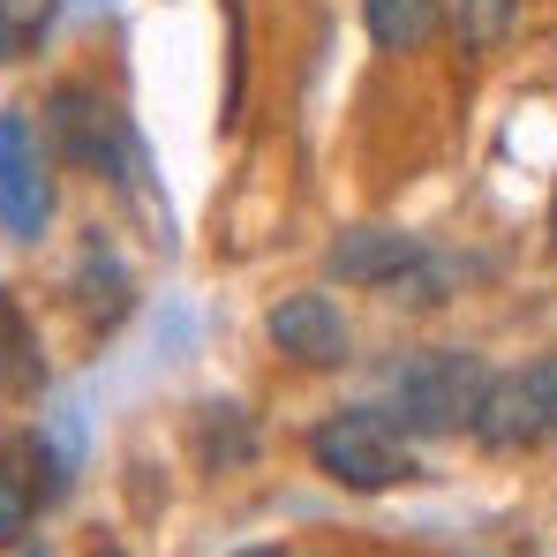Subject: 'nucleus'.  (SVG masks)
Masks as SVG:
<instances>
[{"label": "nucleus", "mask_w": 557, "mask_h": 557, "mask_svg": "<svg viewBox=\"0 0 557 557\" xmlns=\"http://www.w3.org/2000/svg\"><path fill=\"white\" fill-rule=\"evenodd\" d=\"M482 355H467V347H430V355H407L399 370H392V414H399V430L407 437H453L474 422V407H482Z\"/></svg>", "instance_id": "1"}, {"label": "nucleus", "mask_w": 557, "mask_h": 557, "mask_svg": "<svg viewBox=\"0 0 557 557\" xmlns=\"http://www.w3.org/2000/svg\"><path fill=\"white\" fill-rule=\"evenodd\" d=\"M309 460H317V474H332L339 490H399V482H414L407 430L392 414H376V407H347V414L317 422L309 430Z\"/></svg>", "instance_id": "2"}, {"label": "nucleus", "mask_w": 557, "mask_h": 557, "mask_svg": "<svg viewBox=\"0 0 557 557\" xmlns=\"http://www.w3.org/2000/svg\"><path fill=\"white\" fill-rule=\"evenodd\" d=\"M38 136H46L53 159H69V166L91 174V182H121L128 159H136L121 113H113L91 84H53V91H46V113H38Z\"/></svg>", "instance_id": "3"}, {"label": "nucleus", "mask_w": 557, "mask_h": 557, "mask_svg": "<svg viewBox=\"0 0 557 557\" xmlns=\"http://www.w3.org/2000/svg\"><path fill=\"white\" fill-rule=\"evenodd\" d=\"M467 430H474L482 453H528V445H543L557 430V355H535L520 370L490 376Z\"/></svg>", "instance_id": "4"}, {"label": "nucleus", "mask_w": 557, "mask_h": 557, "mask_svg": "<svg viewBox=\"0 0 557 557\" xmlns=\"http://www.w3.org/2000/svg\"><path fill=\"white\" fill-rule=\"evenodd\" d=\"M53 219V151L23 113H0V234L38 242Z\"/></svg>", "instance_id": "5"}, {"label": "nucleus", "mask_w": 557, "mask_h": 557, "mask_svg": "<svg viewBox=\"0 0 557 557\" xmlns=\"http://www.w3.org/2000/svg\"><path fill=\"white\" fill-rule=\"evenodd\" d=\"M264 332H272L278 355L301 362V370H339L347 362V317H339L332 294H286L264 317Z\"/></svg>", "instance_id": "6"}, {"label": "nucleus", "mask_w": 557, "mask_h": 557, "mask_svg": "<svg viewBox=\"0 0 557 557\" xmlns=\"http://www.w3.org/2000/svg\"><path fill=\"white\" fill-rule=\"evenodd\" d=\"M422 249H430V242H414V234H399V226H355V234H339V242L324 249V272L339 278V286H392Z\"/></svg>", "instance_id": "7"}, {"label": "nucleus", "mask_w": 557, "mask_h": 557, "mask_svg": "<svg viewBox=\"0 0 557 557\" xmlns=\"http://www.w3.org/2000/svg\"><path fill=\"white\" fill-rule=\"evenodd\" d=\"M376 53H422L445 30V0H362Z\"/></svg>", "instance_id": "8"}, {"label": "nucleus", "mask_w": 557, "mask_h": 557, "mask_svg": "<svg viewBox=\"0 0 557 557\" xmlns=\"http://www.w3.org/2000/svg\"><path fill=\"white\" fill-rule=\"evenodd\" d=\"M445 30L460 38V53H497L520 30V0H445Z\"/></svg>", "instance_id": "9"}, {"label": "nucleus", "mask_w": 557, "mask_h": 557, "mask_svg": "<svg viewBox=\"0 0 557 557\" xmlns=\"http://www.w3.org/2000/svg\"><path fill=\"white\" fill-rule=\"evenodd\" d=\"M0 384L8 392H38L46 384V362H38V332L23 324V309L0 294Z\"/></svg>", "instance_id": "10"}, {"label": "nucleus", "mask_w": 557, "mask_h": 557, "mask_svg": "<svg viewBox=\"0 0 557 557\" xmlns=\"http://www.w3.org/2000/svg\"><path fill=\"white\" fill-rule=\"evenodd\" d=\"M203 460L211 467H242L249 460V430L234 407H203Z\"/></svg>", "instance_id": "11"}, {"label": "nucleus", "mask_w": 557, "mask_h": 557, "mask_svg": "<svg viewBox=\"0 0 557 557\" xmlns=\"http://www.w3.org/2000/svg\"><path fill=\"white\" fill-rule=\"evenodd\" d=\"M46 23V0H0V61H15Z\"/></svg>", "instance_id": "12"}, {"label": "nucleus", "mask_w": 557, "mask_h": 557, "mask_svg": "<svg viewBox=\"0 0 557 557\" xmlns=\"http://www.w3.org/2000/svg\"><path fill=\"white\" fill-rule=\"evenodd\" d=\"M550 242H557V196H550Z\"/></svg>", "instance_id": "13"}, {"label": "nucleus", "mask_w": 557, "mask_h": 557, "mask_svg": "<svg viewBox=\"0 0 557 557\" xmlns=\"http://www.w3.org/2000/svg\"><path fill=\"white\" fill-rule=\"evenodd\" d=\"M242 557H278V550H242Z\"/></svg>", "instance_id": "14"}, {"label": "nucleus", "mask_w": 557, "mask_h": 557, "mask_svg": "<svg viewBox=\"0 0 557 557\" xmlns=\"http://www.w3.org/2000/svg\"><path fill=\"white\" fill-rule=\"evenodd\" d=\"M106 557H121V550H106Z\"/></svg>", "instance_id": "15"}]
</instances>
